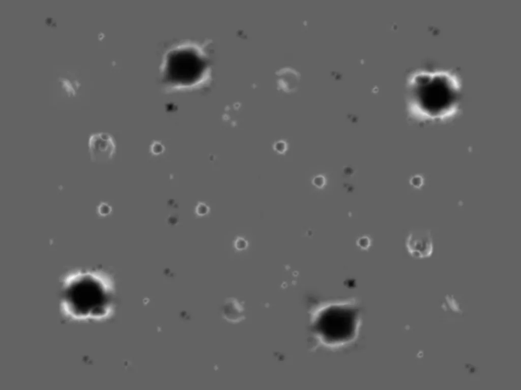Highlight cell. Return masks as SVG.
Listing matches in <instances>:
<instances>
[{
    "label": "cell",
    "mask_w": 521,
    "mask_h": 390,
    "mask_svg": "<svg viewBox=\"0 0 521 390\" xmlns=\"http://www.w3.org/2000/svg\"><path fill=\"white\" fill-rule=\"evenodd\" d=\"M406 85L410 110L421 120H449L459 110L462 82L453 70L418 68L409 74Z\"/></svg>",
    "instance_id": "obj_1"
},
{
    "label": "cell",
    "mask_w": 521,
    "mask_h": 390,
    "mask_svg": "<svg viewBox=\"0 0 521 390\" xmlns=\"http://www.w3.org/2000/svg\"><path fill=\"white\" fill-rule=\"evenodd\" d=\"M63 315L76 321H100L111 314L114 300L107 276L96 269H78L62 279L60 295Z\"/></svg>",
    "instance_id": "obj_2"
},
{
    "label": "cell",
    "mask_w": 521,
    "mask_h": 390,
    "mask_svg": "<svg viewBox=\"0 0 521 390\" xmlns=\"http://www.w3.org/2000/svg\"><path fill=\"white\" fill-rule=\"evenodd\" d=\"M361 325V309L354 298L321 302L311 313V328L316 341L331 350L353 345L358 338Z\"/></svg>",
    "instance_id": "obj_3"
},
{
    "label": "cell",
    "mask_w": 521,
    "mask_h": 390,
    "mask_svg": "<svg viewBox=\"0 0 521 390\" xmlns=\"http://www.w3.org/2000/svg\"><path fill=\"white\" fill-rule=\"evenodd\" d=\"M209 65L205 49L195 41H182L169 47L163 55L161 80L168 92L191 91L206 82Z\"/></svg>",
    "instance_id": "obj_4"
},
{
    "label": "cell",
    "mask_w": 521,
    "mask_h": 390,
    "mask_svg": "<svg viewBox=\"0 0 521 390\" xmlns=\"http://www.w3.org/2000/svg\"><path fill=\"white\" fill-rule=\"evenodd\" d=\"M91 160L93 162L105 163L114 157L117 145L114 138L106 132H97L90 135L88 142Z\"/></svg>",
    "instance_id": "obj_5"
},
{
    "label": "cell",
    "mask_w": 521,
    "mask_h": 390,
    "mask_svg": "<svg viewBox=\"0 0 521 390\" xmlns=\"http://www.w3.org/2000/svg\"><path fill=\"white\" fill-rule=\"evenodd\" d=\"M405 245L410 255L416 258L429 257L433 250L432 236L428 229H418L410 232Z\"/></svg>",
    "instance_id": "obj_6"
},
{
    "label": "cell",
    "mask_w": 521,
    "mask_h": 390,
    "mask_svg": "<svg viewBox=\"0 0 521 390\" xmlns=\"http://www.w3.org/2000/svg\"><path fill=\"white\" fill-rule=\"evenodd\" d=\"M165 150V147L161 141L154 140L151 143L149 147V151L153 155H159L162 154Z\"/></svg>",
    "instance_id": "obj_7"
},
{
    "label": "cell",
    "mask_w": 521,
    "mask_h": 390,
    "mask_svg": "<svg viewBox=\"0 0 521 390\" xmlns=\"http://www.w3.org/2000/svg\"><path fill=\"white\" fill-rule=\"evenodd\" d=\"M371 242V241L369 236H362L357 239L356 244L360 249L366 250L370 247Z\"/></svg>",
    "instance_id": "obj_8"
},
{
    "label": "cell",
    "mask_w": 521,
    "mask_h": 390,
    "mask_svg": "<svg viewBox=\"0 0 521 390\" xmlns=\"http://www.w3.org/2000/svg\"><path fill=\"white\" fill-rule=\"evenodd\" d=\"M234 246L237 250H243L248 247V242L243 237L237 236L234 240Z\"/></svg>",
    "instance_id": "obj_9"
},
{
    "label": "cell",
    "mask_w": 521,
    "mask_h": 390,
    "mask_svg": "<svg viewBox=\"0 0 521 390\" xmlns=\"http://www.w3.org/2000/svg\"><path fill=\"white\" fill-rule=\"evenodd\" d=\"M273 148L278 153L283 154L287 149V144L285 141L280 140L274 144Z\"/></svg>",
    "instance_id": "obj_10"
}]
</instances>
